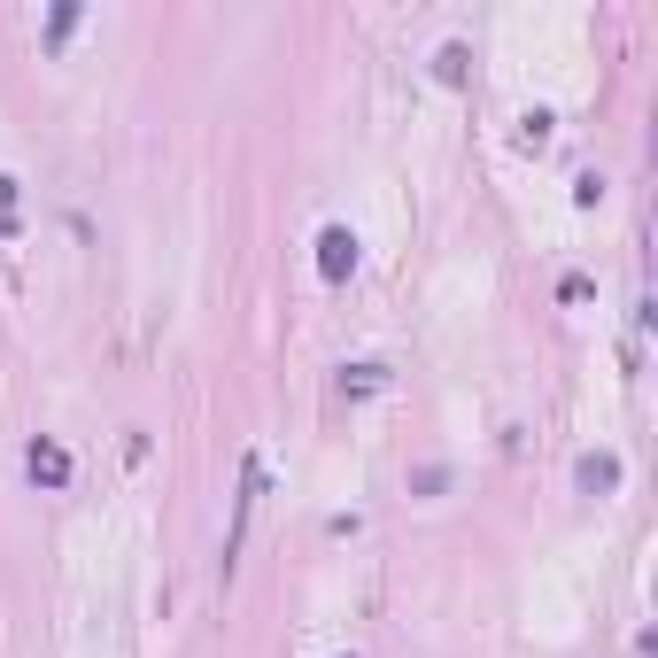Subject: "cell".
Returning <instances> with one entry per match:
<instances>
[{"instance_id":"cell-1","label":"cell","mask_w":658,"mask_h":658,"mask_svg":"<svg viewBox=\"0 0 658 658\" xmlns=\"http://www.w3.org/2000/svg\"><path fill=\"white\" fill-rule=\"evenodd\" d=\"M318 271H326L333 287L357 271V233H349V225H326V233H318Z\"/></svg>"},{"instance_id":"cell-2","label":"cell","mask_w":658,"mask_h":658,"mask_svg":"<svg viewBox=\"0 0 658 658\" xmlns=\"http://www.w3.org/2000/svg\"><path fill=\"white\" fill-rule=\"evenodd\" d=\"M24 473L39 480V488H70V449H62V442H47V434H39V442L24 449Z\"/></svg>"},{"instance_id":"cell-3","label":"cell","mask_w":658,"mask_h":658,"mask_svg":"<svg viewBox=\"0 0 658 658\" xmlns=\"http://www.w3.org/2000/svg\"><path fill=\"white\" fill-rule=\"evenodd\" d=\"M620 480V457H581V488H612Z\"/></svg>"},{"instance_id":"cell-4","label":"cell","mask_w":658,"mask_h":658,"mask_svg":"<svg viewBox=\"0 0 658 658\" xmlns=\"http://www.w3.org/2000/svg\"><path fill=\"white\" fill-rule=\"evenodd\" d=\"M0 233H16V179H0Z\"/></svg>"}]
</instances>
